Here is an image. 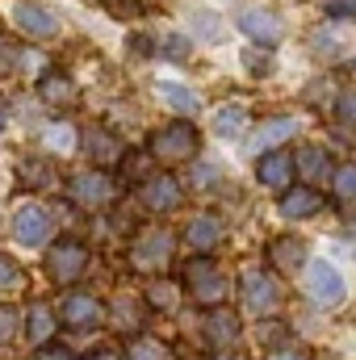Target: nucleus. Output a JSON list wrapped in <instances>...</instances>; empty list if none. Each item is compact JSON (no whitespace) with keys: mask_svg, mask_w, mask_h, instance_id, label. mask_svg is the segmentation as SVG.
I'll return each instance as SVG.
<instances>
[{"mask_svg":"<svg viewBox=\"0 0 356 360\" xmlns=\"http://www.w3.org/2000/svg\"><path fill=\"white\" fill-rule=\"evenodd\" d=\"M197 147H201V134H197L193 122H168V126H160L151 134V147L147 151L155 160H164V164H184V160L197 155Z\"/></svg>","mask_w":356,"mask_h":360,"instance_id":"nucleus-1","label":"nucleus"},{"mask_svg":"<svg viewBox=\"0 0 356 360\" xmlns=\"http://www.w3.org/2000/svg\"><path fill=\"white\" fill-rule=\"evenodd\" d=\"M184 281H189L193 302H201V306H222L227 293H231V281L222 276V269H218L210 256H197V260L184 269Z\"/></svg>","mask_w":356,"mask_h":360,"instance_id":"nucleus-2","label":"nucleus"},{"mask_svg":"<svg viewBox=\"0 0 356 360\" xmlns=\"http://www.w3.org/2000/svg\"><path fill=\"white\" fill-rule=\"evenodd\" d=\"M84 269H89V248L80 239H55V248H46V272L55 285L80 281Z\"/></svg>","mask_w":356,"mask_h":360,"instance_id":"nucleus-3","label":"nucleus"},{"mask_svg":"<svg viewBox=\"0 0 356 360\" xmlns=\"http://www.w3.org/2000/svg\"><path fill=\"white\" fill-rule=\"evenodd\" d=\"M172 231H164V226H151V231H143L134 243H130V264L143 272H155L164 269L168 260H172Z\"/></svg>","mask_w":356,"mask_h":360,"instance_id":"nucleus-4","label":"nucleus"},{"mask_svg":"<svg viewBox=\"0 0 356 360\" xmlns=\"http://www.w3.org/2000/svg\"><path fill=\"white\" fill-rule=\"evenodd\" d=\"M13 239L21 248H46V239H51V214L42 205H34V201L17 205L13 210Z\"/></svg>","mask_w":356,"mask_h":360,"instance_id":"nucleus-5","label":"nucleus"},{"mask_svg":"<svg viewBox=\"0 0 356 360\" xmlns=\"http://www.w3.org/2000/svg\"><path fill=\"white\" fill-rule=\"evenodd\" d=\"M306 293H310L319 306H340L344 293H348V285H344V276L336 272V264L310 260V264H306Z\"/></svg>","mask_w":356,"mask_h":360,"instance_id":"nucleus-6","label":"nucleus"},{"mask_svg":"<svg viewBox=\"0 0 356 360\" xmlns=\"http://www.w3.org/2000/svg\"><path fill=\"white\" fill-rule=\"evenodd\" d=\"M139 201H143L151 214H168V210H177L180 205L177 176H168V172H151V176H143L139 180Z\"/></svg>","mask_w":356,"mask_h":360,"instance_id":"nucleus-7","label":"nucleus"},{"mask_svg":"<svg viewBox=\"0 0 356 360\" xmlns=\"http://www.w3.org/2000/svg\"><path fill=\"white\" fill-rule=\"evenodd\" d=\"M59 319H63L72 331H96V327L105 323V306H101L96 297H89V293H72V297H63Z\"/></svg>","mask_w":356,"mask_h":360,"instance_id":"nucleus-8","label":"nucleus"},{"mask_svg":"<svg viewBox=\"0 0 356 360\" xmlns=\"http://www.w3.org/2000/svg\"><path fill=\"white\" fill-rule=\"evenodd\" d=\"M239 30L256 42V46H276L285 38V21L268 8H243L239 13Z\"/></svg>","mask_w":356,"mask_h":360,"instance_id":"nucleus-9","label":"nucleus"},{"mask_svg":"<svg viewBox=\"0 0 356 360\" xmlns=\"http://www.w3.org/2000/svg\"><path fill=\"white\" fill-rule=\"evenodd\" d=\"M13 21H17V30L30 34V38H55V34H59V17H55L46 4H34V0H21V4L13 8Z\"/></svg>","mask_w":356,"mask_h":360,"instance_id":"nucleus-10","label":"nucleus"},{"mask_svg":"<svg viewBox=\"0 0 356 360\" xmlns=\"http://www.w3.org/2000/svg\"><path fill=\"white\" fill-rule=\"evenodd\" d=\"M243 310L248 314H268L276 310V285L265 269H248L243 272Z\"/></svg>","mask_w":356,"mask_h":360,"instance_id":"nucleus-11","label":"nucleus"},{"mask_svg":"<svg viewBox=\"0 0 356 360\" xmlns=\"http://www.w3.org/2000/svg\"><path fill=\"white\" fill-rule=\"evenodd\" d=\"M281 218H293V222H302V218H314L319 210H323V197H319V188H310V184H289L285 193H281Z\"/></svg>","mask_w":356,"mask_h":360,"instance_id":"nucleus-12","label":"nucleus"},{"mask_svg":"<svg viewBox=\"0 0 356 360\" xmlns=\"http://www.w3.org/2000/svg\"><path fill=\"white\" fill-rule=\"evenodd\" d=\"M256 180L265 184V188H289V180H293V155L289 151H268L260 155V164H256Z\"/></svg>","mask_w":356,"mask_h":360,"instance_id":"nucleus-13","label":"nucleus"},{"mask_svg":"<svg viewBox=\"0 0 356 360\" xmlns=\"http://www.w3.org/2000/svg\"><path fill=\"white\" fill-rule=\"evenodd\" d=\"M218 239H222V222H218L214 214H197V218L189 222V231H184V243H189L197 256H210V252L218 248Z\"/></svg>","mask_w":356,"mask_h":360,"instance_id":"nucleus-14","label":"nucleus"},{"mask_svg":"<svg viewBox=\"0 0 356 360\" xmlns=\"http://www.w3.org/2000/svg\"><path fill=\"white\" fill-rule=\"evenodd\" d=\"M113 193H117V184L105 176V172H84V176L72 180V197H76L80 205H105Z\"/></svg>","mask_w":356,"mask_h":360,"instance_id":"nucleus-15","label":"nucleus"},{"mask_svg":"<svg viewBox=\"0 0 356 360\" xmlns=\"http://www.w3.org/2000/svg\"><path fill=\"white\" fill-rule=\"evenodd\" d=\"M293 172H302V180H310V188H314L319 180L336 176V168H331V155H327L323 147H302V151L293 155Z\"/></svg>","mask_w":356,"mask_h":360,"instance_id":"nucleus-16","label":"nucleus"},{"mask_svg":"<svg viewBox=\"0 0 356 360\" xmlns=\"http://www.w3.org/2000/svg\"><path fill=\"white\" fill-rule=\"evenodd\" d=\"M84 147H89V155L101 164V168H109V164H117L122 160V139L117 134H109V130H101V126H89L84 130Z\"/></svg>","mask_w":356,"mask_h":360,"instance_id":"nucleus-17","label":"nucleus"},{"mask_svg":"<svg viewBox=\"0 0 356 360\" xmlns=\"http://www.w3.org/2000/svg\"><path fill=\"white\" fill-rule=\"evenodd\" d=\"M38 92H42V101L55 105V109H72V105L80 101V89H76L63 72H46L42 84H38Z\"/></svg>","mask_w":356,"mask_h":360,"instance_id":"nucleus-18","label":"nucleus"},{"mask_svg":"<svg viewBox=\"0 0 356 360\" xmlns=\"http://www.w3.org/2000/svg\"><path fill=\"white\" fill-rule=\"evenodd\" d=\"M293 130H298L293 117H268L265 126H256V134H252V151H265V155L268 151H276Z\"/></svg>","mask_w":356,"mask_h":360,"instance_id":"nucleus-19","label":"nucleus"},{"mask_svg":"<svg viewBox=\"0 0 356 360\" xmlns=\"http://www.w3.org/2000/svg\"><path fill=\"white\" fill-rule=\"evenodd\" d=\"M268 260H272V269L276 272L302 269V260H306V243H302V239H272Z\"/></svg>","mask_w":356,"mask_h":360,"instance_id":"nucleus-20","label":"nucleus"},{"mask_svg":"<svg viewBox=\"0 0 356 360\" xmlns=\"http://www.w3.org/2000/svg\"><path fill=\"white\" fill-rule=\"evenodd\" d=\"M205 335H210V344L231 348V344L239 340V319H235V314H227V310H214V314L205 319Z\"/></svg>","mask_w":356,"mask_h":360,"instance_id":"nucleus-21","label":"nucleus"},{"mask_svg":"<svg viewBox=\"0 0 356 360\" xmlns=\"http://www.w3.org/2000/svg\"><path fill=\"white\" fill-rule=\"evenodd\" d=\"M17 180L25 188H51L59 176H55V164L51 160H21L17 164Z\"/></svg>","mask_w":356,"mask_h":360,"instance_id":"nucleus-22","label":"nucleus"},{"mask_svg":"<svg viewBox=\"0 0 356 360\" xmlns=\"http://www.w3.org/2000/svg\"><path fill=\"white\" fill-rule=\"evenodd\" d=\"M155 92H160L172 109L189 113V117H193V113H201V96H197V92H189V89H180V84H172V80H160V84H155Z\"/></svg>","mask_w":356,"mask_h":360,"instance_id":"nucleus-23","label":"nucleus"},{"mask_svg":"<svg viewBox=\"0 0 356 360\" xmlns=\"http://www.w3.org/2000/svg\"><path fill=\"white\" fill-rule=\"evenodd\" d=\"M214 126H218V134L235 139V134L248 126V109H243V105H222V109L214 113Z\"/></svg>","mask_w":356,"mask_h":360,"instance_id":"nucleus-24","label":"nucleus"},{"mask_svg":"<svg viewBox=\"0 0 356 360\" xmlns=\"http://www.w3.org/2000/svg\"><path fill=\"white\" fill-rule=\"evenodd\" d=\"M51 327H55V310L34 306V310H30V327H25V331H30V340H34V344H42V340L51 335Z\"/></svg>","mask_w":356,"mask_h":360,"instance_id":"nucleus-25","label":"nucleus"},{"mask_svg":"<svg viewBox=\"0 0 356 360\" xmlns=\"http://www.w3.org/2000/svg\"><path fill=\"white\" fill-rule=\"evenodd\" d=\"M130 360H172V352L160 340H134L130 344Z\"/></svg>","mask_w":356,"mask_h":360,"instance_id":"nucleus-26","label":"nucleus"},{"mask_svg":"<svg viewBox=\"0 0 356 360\" xmlns=\"http://www.w3.org/2000/svg\"><path fill=\"white\" fill-rule=\"evenodd\" d=\"M336 197H344V201H352L356 197V164L336 168Z\"/></svg>","mask_w":356,"mask_h":360,"instance_id":"nucleus-27","label":"nucleus"},{"mask_svg":"<svg viewBox=\"0 0 356 360\" xmlns=\"http://www.w3.org/2000/svg\"><path fill=\"white\" fill-rule=\"evenodd\" d=\"M21 281H25L21 264H17L13 256H4V252H0V289H13V285H21Z\"/></svg>","mask_w":356,"mask_h":360,"instance_id":"nucleus-28","label":"nucleus"},{"mask_svg":"<svg viewBox=\"0 0 356 360\" xmlns=\"http://www.w3.org/2000/svg\"><path fill=\"white\" fill-rule=\"evenodd\" d=\"M310 46H314V55H323V59H336V55H340L336 34H323V30H314V34H310Z\"/></svg>","mask_w":356,"mask_h":360,"instance_id":"nucleus-29","label":"nucleus"},{"mask_svg":"<svg viewBox=\"0 0 356 360\" xmlns=\"http://www.w3.org/2000/svg\"><path fill=\"white\" fill-rule=\"evenodd\" d=\"M323 13L336 17V21H356V0H327Z\"/></svg>","mask_w":356,"mask_h":360,"instance_id":"nucleus-30","label":"nucleus"},{"mask_svg":"<svg viewBox=\"0 0 356 360\" xmlns=\"http://www.w3.org/2000/svg\"><path fill=\"white\" fill-rule=\"evenodd\" d=\"M46 143H51L55 151H72V143H76V134H72L68 126H55V130H46Z\"/></svg>","mask_w":356,"mask_h":360,"instance_id":"nucleus-31","label":"nucleus"},{"mask_svg":"<svg viewBox=\"0 0 356 360\" xmlns=\"http://www.w3.org/2000/svg\"><path fill=\"white\" fill-rule=\"evenodd\" d=\"M17 310H8V306H0V344H8V335L17 331Z\"/></svg>","mask_w":356,"mask_h":360,"instance_id":"nucleus-32","label":"nucleus"},{"mask_svg":"<svg viewBox=\"0 0 356 360\" xmlns=\"http://www.w3.org/2000/svg\"><path fill=\"white\" fill-rule=\"evenodd\" d=\"M164 46H168L164 55H168V59H177V63H184V59H189V51H193V46H189V42H184L180 34H172V38H168Z\"/></svg>","mask_w":356,"mask_h":360,"instance_id":"nucleus-33","label":"nucleus"},{"mask_svg":"<svg viewBox=\"0 0 356 360\" xmlns=\"http://www.w3.org/2000/svg\"><path fill=\"white\" fill-rule=\"evenodd\" d=\"M193 25H197V34H201V38H218V34H222V30H218V21H214L210 13H197V17H193Z\"/></svg>","mask_w":356,"mask_h":360,"instance_id":"nucleus-34","label":"nucleus"},{"mask_svg":"<svg viewBox=\"0 0 356 360\" xmlns=\"http://www.w3.org/2000/svg\"><path fill=\"white\" fill-rule=\"evenodd\" d=\"M336 109H340V117H344V122H352V126H356V92H340Z\"/></svg>","mask_w":356,"mask_h":360,"instance_id":"nucleus-35","label":"nucleus"},{"mask_svg":"<svg viewBox=\"0 0 356 360\" xmlns=\"http://www.w3.org/2000/svg\"><path fill=\"white\" fill-rule=\"evenodd\" d=\"M268 360H310V356H306L298 344H281V348H272V352H268Z\"/></svg>","mask_w":356,"mask_h":360,"instance_id":"nucleus-36","label":"nucleus"},{"mask_svg":"<svg viewBox=\"0 0 356 360\" xmlns=\"http://www.w3.org/2000/svg\"><path fill=\"white\" fill-rule=\"evenodd\" d=\"M243 68H252V72H268L272 59H268L265 51H260V55H256V51H243Z\"/></svg>","mask_w":356,"mask_h":360,"instance_id":"nucleus-37","label":"nucleus"},{"mask_svg":"<svg viewBox=\"0 0 356 360\" xmlns=\"http://www.w3.org/2000/svg\"><path fill=\"white\" fill-rule=\"evenodd\" d=\"M13 63H21V51H17V46H8V42H0V72H8Z\"/></svg>","mask_w":356,"mask_h":360,"instance_id":"nucleus-38","label":"nucleus"},{"mask_svg":"<svg viewBox=\"0 0 356 360\" xmlns=\"http://www.w3.org/2000/svg\"><path fill=\"white\" fill-rule=\"evenodd\" d=\"M34 360H76V356H72L68 348H59V344H55V348H38V352H34Z\"/></svg>","mask_w":356,"mask_h":360,"instance_id":"nucleus-39","label":"nucleus"},{"mask_svg":"<svg viewBox=\"0 0 356 360\" xmlns=\"http://www.w3.org/2000/svg\"><path fill=\"white\" fill-rule=\"evenodd\" d=\"M214 176H222V168H197V172H193V180H197L201 188H205V184H210Z\"/></svg>","mask_w":356,"mask_h":360,"instance_id":"nucleus-40","label":"nucleus"},{"mask_svg":"<svg viewBox=\"0 0 356 360\" xmlns=\"http://www.w3.org/2000/svg\"><path fill=\"white\" fill-rule=\"evenodd\" d=\"M89 360H122V352H113V348H96Z\"/></svg>","mask_w":356,"mask_h":360,"instance_id":"nucleus-41","label":"nucleus"},{"mask_svg":"<svg viewBox=\"0 0 356 360\" xmlns=\"http://www.w3.org/2000/svg\"><path fill=\"white\" fill-rule=\"evenodd\" d=\"M0 130H4V109H0Z\"/></svg>","mask_w":356,"mask_h":360,"instance_id":"nucleus-42","label":"nucleus"},{"mask_svg":"<svg viewBox=\"0 0 356 360\" xmlns=\"http://www.w3.org/2000/svg\"><path fill=\"white\" fill-rule=\"evenodd\" d=\"M218 360H235V356H218Z\"/></svg>","mask_w":356,"mask_h":360,"instance_id":"nucleus-43","label":"nucleus"}]
</instances>
